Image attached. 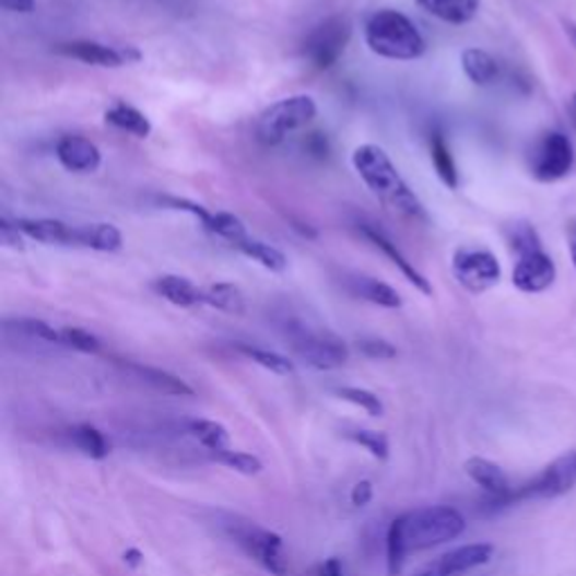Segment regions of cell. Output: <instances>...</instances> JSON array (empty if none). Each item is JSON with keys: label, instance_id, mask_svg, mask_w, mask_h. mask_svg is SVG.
<instances>
[{"label": "cell", "instance_id": "obj_1", "mask_svg": "<svg viewBox=\"0 0 576 576\" xmlns=\"http://www.w3.org/2000/svg\"><path fill=\"white\" fill-rule=\"evenodd\" d=\"M467 529L465 516L452 507H426L397 518L388 531V567L399 574L410 552L431 550L455 541Z\"/></svg>", "mask_w": 576, "mask_h": 576}, {"label": "cell", "instance_id": "obj_2", "mask_svg": "<svg viewBox=\"0 0 576 576\" xmlns=\"http://www.w3.org/2000/svg\"><path fill=\"white\" fill-rule=\"evenodd\" d=\"M352 163L363 183L383 205L405 219L428 221L424 203L419 201L414 189H410V185L403 180L386 149H380L378 144H361L354 151Z\"/></svg>", "mask_w": 576, "mask_h": 576}, {"label": "cell", "instance_id": "obj_3", "mask_svg": "<svg viewBox=\"0 0 576 576\" xmlns=\"http://www.w3.org/2000/svg\"><path fill=\"white\" fill-rule=\"evenodd\" d=\"M365 44L376 57L390 61H414L426 52L424 34L397 10H380L369 16L365 25Z\"/></svg>", "mask_w": 576, "mask_h": 576}, {"label": "cell", "instance_id": "obj_4", "mask_svg": "<svg viewBox=\"0 0 576 576\" xmlns=\"http://www.w3.org/2000/svg\"><path fill=\"white\" fill-rule=\"evenodd\" d=\"M318 115V104L311 95H291L268 106L257 122V138L266 146H275L293 131L311 125Z\"/></svg>", "mask_w": 576, "mask_h": 576}, {"label": "cell", "instance_id": "obj_5", "mask_svg": "<svg viewBox=\"0 0 576 576\" xmlns=\"http://www.w3.org/2000/svg\"><path fill=\"white\" fill-rule=\"evenodd\" d=\"M286 338L293 352L306 363L316 369H336L342 367L350 358V350L338 336L331 331L314 329L304 322H291L286 327Z\"/></svg>", "mask_w": 576, "mask_h": 576}, {"label": "cell", "instance_id": "obj_6", "mask_svg": "<svg viewBox=\"0 0 576 576\" xmlns=\"http://www.w3.org/2000/svg\"><path fill=\"white\" fill-rule=\"evenodd\" d=\"M352 32H354L352 21L344 14H336L320 21L304 38L302 44L304 59L318 70L331 68L333 63H338L342 52L348 50L352 42Z\"/></svg>", "mask_w": 576, "mask_h": 576}, {"label": "cell", "instance_id": "obj_7", "mask_svg": "<svg viewBox=\"0 0 576 576\" xmlns=\"http://www.w3.org/2000/svg\"><path fill=\"white\" fill-rule=\"evenodd\" d=\"M576 486V450L556 457L539 475L531 478L520 489L501 497L497 505H514L520 501H539V497H556Z\"/></svg>", "mask_w": 576, "mask_h": 576}, {"label": "cell", "instance_id": "obj_8", "mask_svg": "<svg viewBox=\"0 0 576 576\" xmlns=\"http://www.w3.org/2000/svg\"><path fill=\"white\" fill-rule=\"evenodd\" d=\"M452 275L469 293H484L501 282L503 268L491 250L462 246L452 255Z\"/></svg>", "mask_w": 576, "mask_h": 576}, {"label": "cell", "instance_id": "obj_9", "mask_svg": "<svg viewBox=\"0 0 576 576\" xmlns=\"http://www.w3.org/2000/svg\"><path fill=\"white\" fill-rule=\"evenodd\" d=\"M572 167H574V146L567 136L552 131L536 142L529 158V169L536 180L556 183L565 178L572 172Z\"/></svg>", "mask_w": 576, "mask_h": 576}, {"label": "cell", "instance_id": "obj_10", "mask_svg": "<svg viewBox=\"0 0 576 576\" xmlns=\"http://www.w3.org/2000/svg\"><path fill=\"white\" fill-rule=\"evenodd\" d=\"M233 536H235V541L271 574L284 576L289 572V561H286L284 545L278 533L266 531L250 522H235Z\"/></svg>", "mask_w": 576, "mask_h": 576}, {"label": "cell", "instance_id": "obj_11", "mask_svg": "<svg viewBox=\"0 0 576 576\" xmlns=\"http://www.w3.org/2000/svg\"><path fill=\"white\" fill-rule=\"evenodd\" d=\"M556 280L554 259L545 250H533L518 257L512 282L522 293H543Z\"/></svg>", "mask_w": 576, "mask_h": 576}, {"label": "cell", "instance_id": "obj_12", "mask_svg": "<svg viewBox=\"0 0 576 576\" xmlns=\"http://www.w3.org/2000/svg\"><path fill=\"white\" fill-rule=\"evenodd\" d=\"M493 552L495 550L489 543H473V545L457 548V550L444 554L428 569H424L416 576H462L465 572H471L480 565H486L493 559Z\"/></svg>", "mask_w": 576, "mask_h": 576}, {"label": "cell", "instance_id": "obj_13", "mask_svg": "<svg viewBox=\"0 0 576 576\" xmlns=\"http://www.w3.org/2000/svg\"><path fill=\"white\" fill-rule=\"evenodd\" d=\"M57 158L68 172L74 174H91L102 165V153L97 144L82 136H63L57 142Z\"/></svg>", "mask_w": 576, "mask_h": 576}, {"label": "cell", "instance_id": "obj_14", "mask_svg": "<svg viewBox=\"0 0 576 576\" xmlns=\"http://www.w3.org/2000/svg\"><path fill=\"white\" fill-rule=\"evenodd\" d=\"M361 233L367 237V242H372L378 250H383V255L392 259V263H395V266L399 268V271L405 275V280H408L410 284H414L416 291H421L424 295H433V284L426 280L424 273H419V271H416L414 263H412V261H410V259L397 248V244H395L392 239H388L386 235L380 233L378 227L367 225V223L361 225Z\"/></svg>", "mask_w": 576, "mask_h": 576}, {"label": "cell", "instance_id": "obj_15", "mask_svg": "<svg viewBox=\"0 0 576 576\" xmlns=\"http://www.w3.org/2000/svg\"><path fill=\"white\" fill-rule=\"evenodd\" d=\"M55 50L63 57L99 68H120L127 63L122 57V48L104 46L97 42H68V44H59Z\"/></svg>", "mask_w": 576, "mask_h": 576}, {"label": "cell", "instance_id": "obj_16", "mask_svg": "<svg viewBox=\"0 0 576 576\" xmlns=\"http://www.w3.org/2000/svg\"><path fill=\"white\" fill-rule=\"evenodd\" d=\"M16 227L27 239L48 246H74L77 225H68L59 219H16Z\"/></svg>", "mask_w": 576, "mask_h": 576}, {"label": "cell", "instance_id": "obj_17", "mask_svg": "<svg viewBox=\"0 0 576 576\" xmlns=\"http://www.w3.org/2000/svg\"><path fill=\"white\" fill-rule=\"evenodd\" d=\"M74 246L97 252H118L122 250V233L113 223L77 225Z\"/></svg>", "mask_w": 576, "mask_h": 576}, {"label": "cell", "instance_id": "obj_18", "mask_svg": "<svg viewBox=\"0 0 576 576\" xmlns=\"http://www.w3.org/2000/svg\"><path fill=\"white\" fill-rule=\"evenodd\" d=\"M465 471L475 484H480L484 491H489L495 501H501V497H507L512 493L509 478L505 475V471L501 467L491 462V459L471 457V459H467Z\"/></svg>", "mask_w": 576, "mask_h": 576}, {"label": "cell", "instance_id": "obj_19", "mask_svg": "<svg viewBox=\"0 0 576 576\" xmlns=\"http://www.w3.org/2000/svg\"><path fill=\"white\" fill-rule=\"evenodd\" d=\"M151 289L167 302L183 306V309L203 304V289H199L195 282H189L187 278L180 275H161L151 282Z\"/></svg>", "mask_w": 576, "mask_h": 576}, {"label": "cell", "instance_id": "obj_20", "mask_svg": "<svg viewBox=\"0 0 576 576\" xmlns=\"http://www.w3.org/2000/svg\"><path fill=\"white\" fill-rule=\"evenodd\" d=\"M416 5L448 25H467L475 19L480 0H416Z\"/></svg>", "mask_w": 576, "mask_h": 576}, {"label": "cell", "instance_id": "obj_21", "mask_svg": "<svg viewBox=\"0 0 576 576\" xmlns=\"http://www.w3.org/2000/svg\"><path fill=\"white\" fill-rule=\"evenodd\" d=\"M350 291L369 304L383 306V309H401L403 304L401 295L392 286L367 275H354L350 280Z\"/></svg>", "mask_w": 576, "mask_h": 576}, {"label": "cell", "instance_id": "obj_22", "mask_svg": "<svg viewBox=\"0 0 576 576\" xmlns=\"http://www.w3.org/2000/svg\"><path fill=\"white\" fill-rule=\"evenodd\" d=\"M104 120L115 127V129H120L125 133H131L136 138H149L151 136V122L146 115L142 110H138L136 106H129L125 102H118L115 106H110L106 113H104Z\"/></svg>", "mask_w": 576, "mask_h": 576}, {"label": "cell", "instance_id": "obj_23", "mask_svg": "<svg viewBox=\"0 0 576 576\" xmlns=\"http://www.w3.org/2000/svg\"><path fill=\"white\" fill-rule=\"evenodd\" d=\"M462 70L475 86H489L501 77V66L486 50L480 48H469L462 52Z\"/></svg>", "mask_w": 576, "mask_h": 576}, {"label": "cell", "instance_id": "obj_24", "mask_svg": "<svg viewBox=\"0 0 576 576\" xmlns=\"http://www.w3.org/2000/svg\"><path fill=\"white\" fill-rule=\"evenodd\" d=\"M203 304L212 306V309H219L223 314H233L242 316L246 314V297L239 286L230 284V282H219L210 284L203 289Z\"/></svg>", "mask_w": 576, "mask_h": 576}, {"label": "cell", "instance_id": "obj_25", "mask_svg": "<svg viewBox=\"0 0 576 576\" xmlns=\"http://www.w3.org/2000/svg\"><path fill=\"white\" fill-rule=\"evenodd\" d=\"M242 255H246L248 259L257 261L259 266H263L266 271H271V273H284L286 271V266H289V259L282 250H278L275 246L271 244H263L259 239H244L242 244L235 246Z\"/></svg>", "mask_w": 576, "mask_h": 576}, {"label": "cell", "instance_id": "obj_26", "mask_svg": "<svg viewBox=\"0 0 576 576\" xmlns=\"http://www.w3.org/2000/svg\"><path fill=\"white\" fill-rule=\"evenodd\" d=\"M431 161H433V167H435L439 180L448 189H457L459 187V172H457V165L452 158V151H450V146L442 133H433V138H431Z\"/></svg>", "mask_w": 576, "mask_h": 576}, {"label": "cell", "instance_id": "obj_27", "mask_svg": "<svg viewBox=\"0 0 576 576\" xmlns=\"http://www.w3.org/2000/svg\"><path fill=\"white\" fill-rule=\"evenodd\" d=\"M131 369L142 376L149 386H153L156 390L165 392V395H174V397H195V390H191L187 383L165 369L158 367H146V365H131Z\"/></svg>", "mask_w": 576, "mask_h": 576}, {"label": "cell", "instance_id": "obj_28", "mask_svg": "<svg viewBox=\"0 0 576 576\" xmlns=\"http://www.w3.org/2000/svg\"><path fill=\"white\" fill-rule=\"evenodd\" d=\"M187 428H189L191 437L199 439V444H203L214 455L223 452V450H230V435H227V431L221 424H216V421L191 419L189 424H187Z\"/></svg>", "mask_w": 576, "mask_h": 576}, {"label": "cell", "instance_id": "obj_29", "mask_svg": "<svg viewBox=\"0 0 576 576\" xmlns=\"http://www.w3.org/2000/svg\"><path fill=\"white\" fill-rule=\"evenodd\" d=\"M237 352L244 354L246 358H250L252 363L261 365L263 369L273 372V374H280V376H289L295 372V365L293 361H289L286 356L282 354H275V352H268V350H259V348H250V344H237Z\"/></svg>", "mask_w": 576, "mask_h": 576}, {"label": "cell", "instance_id": "obj_30", "mask_svg": "<svg viewBox=\"0 0 576 576\" xmlns=\"http://www.w3.org/2000/svg\"><path fill=\"white\" fill-rule=\"evenodd\" d=\"M70 437H72L77 448H80L84 455H89L93 459H104L108 455V444H106L104 435L97 428L89 426V424L72 428Z\"/></svg>", "mask_w": 576, "mask_h": 576}, {"label": "cell", "instance_id": "obj_31", "mask_svg": "<svg viewBox=\"0 0 576 576\" xmlns=\"http://www.w3.org/2000/svg\"><path fill=\"white\" fill-rule=\"evenodd\" d=\"M212 235L230 242L233 246L242 244L244 239H248V230L244 225V221L235 214H230V212H216L214 216V225L210 230Z\"/></svg>", "mask_w": 576, "mask_h": 576}, {"label": "cell", "instance_id": "obj_32", "mask_svg": "<svg viewBox=\"0 0 576 576\" xmlns=\"http://www.w3.org/2000/svg\"><path fill=\"white\" fill-rule=\"evenodd\" d=\"M344 437L352 439L358 446H363L376 459H388V455H390V442H388L386 435L378 433V431L356 428V431H348V433H344Z\"/></svg>", "mask_w": 576, "mask_h": 576}, {"label": "cell", "instance_id": "obj_33", "mask_svg": "<svg viewBox=\"0 0 576 576\" xmlns=\"http://www.w3.org/2000/svg\"><path fill=\"white\" fill-rule=\"evenodd\" d=\"M216 462L225 465L227 469H233L242 475H259L263 471V465L259 462V459L255 455H248V452H239V450H223V452H216Z\"/></svg>", "mask_w": 576, "mask_h": 576}, {"label": "cell", "instance_id": "obj_34", "mask_svg": "<svg viewBox=\"0 0 576 576\" xmlns=\"http://www.w3.org/2000/svg\"><path fill=\"white\" fill-rule=\"evenodd\" d=\"M61 342L66 344V348H72L82 354H97L102 350V342L97 340V336L80 327L61 329Z\"/></svg>", "mask_w": 576, "mask_h": 576}, {"label": "cell", "instance_id": "obj_35", "mask_svg": "<svg viewBox=\"0 0 576 576\" xmlns=\"http://www.w3.org/2000/svg\"><path fill=\"white\" fill-rule=\"evenodd\" d=\"M509 244L512 248L518 252V257L533 252V250H543L539 235H536V230L529 223H516L509 230Z\"/></svg>", "mask_w": 576, "mask_h": 576}, {"label": "cell", "instance_id": "obj_36", "mask_svg": "<svg viewBox=\"0 0 576 576\" xmlns=\"http://www.w3.org/2000/svg\"><path fill=\"white\" fill-rule=\"evenodd\" d=\"M338 397L354 403V405H358V408H363L372 416H380L383 414L380 399L374 392H369V390H363V388H340Z\"/></svg>", "mask_w": 576, "mask_h": 576}, {"label": "cell", "instance_id": "obj_37", "mask_svg": "<svg viewBox=\"0 0 576 576\" xmlns=\"http://www.w3.org/2000/svg\"><path fill=\"white\" fill-rule=\"evenodd\" d=\"M5 327H16L19 331H23V333H27V336L42 338V340H46V342L63 344V342H61V331L52 329V327H50L48 322H44V320H30V318H25V320H14V322L8 320Z\"/></svg>", "mask_w": 576, "mask_h": 576}, {"label": "cell", "instance_id": "obj_38", "mask_svg": "<svg viewBox=\"0 0 576 576\" xmlns=\"http://www.w3.org/2000/svg\"><path fill=\"white\" fill-rule=\"evenodd\" d=\"M356 348L363 356L374 358V361H388L397 356V350L392 348V344L380 338H363L356 342Z\"/></svg>", "mask_w": 576, "mask_h": 576}, {"label": "cell", "instance_id": "obj_39", "mask_svg": "<svg viewBox=\"0 0 576 576\" xmlns=\"http://www.w3.org/2000/svg\"><path fill=\"white\" fill-rule=\"evenodd\" d=\"M23 233L16 227L14 221L10 219H0V244H3L5 248H12V250H23Z\"/></svg>", "mask_w": 576, "mask_h": 576}, {"label": "cell", "instance_id": "obj_40", "mask_svg": "<svg viewBox=\"0 0 576 576\" xmlns=\"http://www.w3.org/2000/svg\"><path fill=\"white\" fill-rule=\"evenodd\" d=\"M372 495H374V486H372V482H369V480H363V482H358V484L354 486V491H352V505H354V507H365V505L372 503Z\"/></svg>", "mask_w": 576, "mask_h": 576}, {"label": "cell", "instance_id": "obj_41", "mask_svg": "<svg viewBox=\"0 0 576 576\" xmlns=\"http://www.w3.org/2000/svg\"><path fill=\"white\" fill-rule=\"evenodd\" d=\"M0 8L16 14H32L36 10V0H0Z\"/></svg>", "mask_w": 576, "mask_h": 576}, {"label": "cell", "instance_id": "obj_42", "mask_svg": "<svg viewBox=\"0 0 576 576\" xmlns=\"http://www.w3.org/2000/svg\"><path fill=\"white\" fill-rule=\"evenodd\" d=\"M306 149H309L314 156L325 158L327 153H329V142H327V138L322 133H311L309 140H306Z\"/></svg>", "mask_w": 576, "mask_h": 576}, {"label": "cell", "instance_id": "obj_43", "mask_svg": "<svg viewBox=\"0 0 576 576\" xmlns=\"http://www.w3.org/2000/svg\"><path fill=\"white\" fill-rule=\"evenodd\" d=\"M322 576H342V565L338 559H329L322 565Z\"/></svg>", "mask_w": 576, "mask_h": 576}, {"label": "cell", "instance_id": "obj_44", "mask_svg": "<svg viewBox=\"0 0 576 576\" xmlns=\"http://www.w3.org/2000/svg\"><path fill=\"white\" fill-rule=\"evenodd\" d=\"M567 239H569V255H572V261H574V268H576V221L569 225Z\"/></svg>", "mask_w": 576, "mask_h": 576}, {"label": "cell", "instance_id": "obj_45", "mask_svg": "<svg viewBox=\"0 0 576 576\" xmlns=\"http://www.w3.org/2000/svg\"><path fill=\"white\" fill-rule=\"evenodd\" d=\"M125 563L131 567H138L142 563V554L138 550H127L125 552Z\"/></svg>", "mask_w": 576, "mask_h": 576}, {"label": "cell", "instance_id": "obj_46", "mask_svg": "<svg viewBox=\"0 0 576 576\" xmlns=\"http://www.w3.org/2000/svg\"><path fill=\"white\" fill-rule=\"evenodd\" d=\"M565 30H567V34L572 38V44L576 46V25L574 23H565Z\"/></svg>", "mask_w": 576, "mask_h": 576}, {"label": "cell", "instance_id": "obj_47", "mask_svg": "<svg viewBox=\"0 0 576 576\" xmlns=\"http://www.w3.org/2000/svg\"><path fill=\"white\" fill-rule=\"evenodd\" d=\"M572 113H574V122H576V95L572 97Z\"/></svg>", "mask_w": 576, "mask_h": 576}]
</instances>
